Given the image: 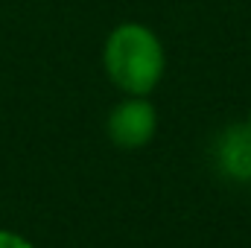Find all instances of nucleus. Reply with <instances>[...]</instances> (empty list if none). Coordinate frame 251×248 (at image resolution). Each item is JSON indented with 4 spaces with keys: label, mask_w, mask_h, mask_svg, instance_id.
Segmentation results:
<instances>
[{
    "label": "nucleus",
    "mask_w": 251,
    "mask_h": 248,
    "mask_svg": "<svg viewBox=\"0 0 251 248\" xmlns=\"http://www.w3.org/2000/svg\"><path fill=\"white\" fill-rule=\"evenodd\" d=\"M249 125H251V117H249Z\"/></svg>",
    "instance_id": "39448f33"
},
{
    "label": "nucleus",
    "mask_w": 251,
    "mask_h": 248,
    "mask_svg": "<svg viewBox=\"0 0 251 248\" xmlns=\"http://www.w3.org/2000/svg\"><path fill=\"white\" fill-rule=\"evenodd\" d=\"M0 248H35L29 240H24L21 234H12V231H0Z\"/></svg>",
    "instance_id": "20e7f679"
},
{
    "label": "nucleus",
    "mask_w": 251,
    "mask_h": 248,
    "mask_svg": "<svg viewBox=\"0 0 251 248\" xmlns=\"http://www.w3.org/2000/svg\"><path fill=\"white\" fill-rule=\"evenodd\" d=\"M216 164L234 181H251V125L228 128L216 143Z\"/></svg>",
    "instance_id": "7ed1b4c3"
},
{
    "label": "nucleus",
    "mask_w": 251,
    "mask_h": 248,
    "mask_svg": "<svg viewBox=\"0 0 251 248\" xmlns=\"http://www.w3.org/2000/svg\"><path fill=\"white\" fill-rule=\"evenodd\" d=\"M158 131V111L146 97H126L108 114V137L120 149H140Z\"/></svg>",
    "instance_id": "f03ea898"
},
{
    "label": "nucleus",
    "mask_w": 251,
    "mask_h": 248,
    "mask_svg": "<svg viewBox=\"0 0 251 248\" xmlns=\"http://www.w3.org/2000/svg\"><path fill=\"white\" fill-rule=\"evenodd\" d=\"M102 64L108 79L128 97H146L158 88L167 56L161 38L143 24H120L108 32L102 47Z\"/></svg>",
    "instance_id": "f257e3e1"
}]
</instances>
